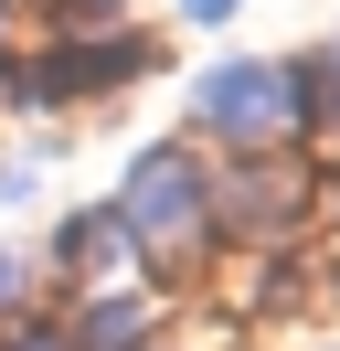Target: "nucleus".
Masks as SVG:
<instances>
[{"label":"nucleus","mask_w":340,"mask_h":351,"mask_svg":"<svg viewBox=\"0 0 340 351\" xmlns=\"http://www.w3.org/2000/svg\"><path fill=\"white\" fill-rule=\"evenodd\" d=\"M117 223H127L138 256L202 245L212 234V181H202V160H191L181 138H170V149H138V160H127V192H117Z\"/></svg>","instance_id":"1"},{"label":"nucleus","mask_w":340,"mask_h":351,"mask_svg":"<svg viewBox=\"0 0 340 351\" xmlns=\"http://www.w3.org/2000/svg\"><path fill=\"white\" fill-rule=\"evenodd\" d=\"M191 128L202 138H234V149H276V138L298 128V75L287 64H212L202 86H191Z\"/></svg>","instance_id":"2"},{"label":"nucleus","mask_w":340,"mask_h":351,"mask_svg":"<svg viewBox=\"0 0 340 351\" xmlns=\"http://www.w3.org/2000/svg\"><path fill=\"white\" fill-rule=\"evenodd\" d=\"M53 256H64V277H75V287H117L138 245H127V223H117V202H96V213H75V223H64V234H53Z\"/></svg>","instance_id":"3"},{"label":"nucleus","mask_w":340,"mask_h":351,"mask_svg":"<svg viewBox=\"0 0 340 351\" xmlns=\"http://www.w3.org/2000/svg\"><path fill=\"white\" fill-rule=\"evenodd\" d=\"M149 330H160V308L138 287H96L75 308V330H64V351H149Z\"/></svg>","instance_id":"4"},{"label":"nucleus","mask_w":340,"mask_h":351,"mask_svg":"<svg viewBox=\"0 0 340 351\" xmlns=\"http://www.w3.org/2000/svg\"><path fill=\"white\" fill-rule=\"evenodd\" d=\"M212 223H245V234H276V223H298V181H276V171H245L234 192H212Z\"/></svg>","instance_id":"5"},{"label":"nucleus","mask_w":340,"mask_h":351,"mask_svg":"<svg viewBox=\"0 0 340 351\" xmlns=\"http://www.w3.org/2000/svg\"><path fill=\"white\" fill-rule=\"evenodd\" d=\"M21 298H32V266H21V256H0V319H21Z\"/></svg>","instance_id":"6"},{"label":"nucleus","mask_w":340,"mask_h":351,"mask_svg":"<svg viewBox=\"0 0 340 351\" xmlns=\"http://www.w3.org/2000/svg\"><path fill=\"white\" fill-rule=\"evenodd\" d=\"M53 11H64V32H96L106 11H127V0H53Z\"/></svg>","instance_id":"7"},{"label":"nucleus","mask_w":340,"mask_h":351,"mask_svg":"<svg viewBox=\"0 0 340 351\" xmlns=\"http://www.w3.org/2000/svg\"><path fill=\"white\" fill-rule=\"evenodd\" d=\"M234 11H245V0H181V22H202V32H212V22H234Z\"/></svg>","instance_id":"8"},{"label":"nucleus","mask_w":340,"mask_h":351,"mask_svg":"<svg viewBox=\"0 0 340 351\" xmlns=\"http://www.w3.org/2000/svg\"><path fill=\"white\" fill-rule=\"evenodd\" d=\"M0 351H64V341H53V330H11Z\"/></svg>","instance_id":"9"},{"label":"nucleus","mask_w":340,"mask_h":351,"mask_svg":"<svg viewBox=\"0 0 340 351\" xmlns=\"http://www.w3.org/2000/svg\"><path fill=\"white\" fill-rule=\"evenodd\" d=\"M11 192H21V171H0V202H11Z\"/></svg>","instance_id":"10"},{"label":"nucleus","mask_w":340,"mask_h":351,"mask_svg":"<svg viewBox=\"0 0 340 351\" xmlns=\"http://www.w3.org/2000/svg\"><path fill=\"white\" fill-rule=\"evenodd\" d=\"M0 43H11V11H0Z\"/></svg>","instance_id":"11"}]
</instances>
